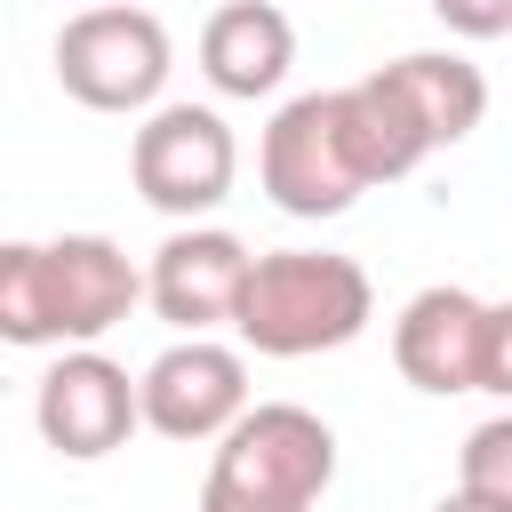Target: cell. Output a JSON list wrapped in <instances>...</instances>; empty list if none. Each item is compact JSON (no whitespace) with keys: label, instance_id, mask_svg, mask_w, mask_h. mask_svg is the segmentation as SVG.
Listing matches in <instances>:
<instances>
[{"label":"cell","instance_id":"1","mask_svg":"<svg viewBox=\"0 0 512 512\" xmlns=\"http://www.w3.org/2000/svg\"><path fill=\"white\" fill-rule=\"evenodd\" d=\"M144 304V272L104 232L64 240H8L0 248V336L24 352L96 344Z\"/></svg>","mask_w":512,"mask_h":512},{"label":"cell","instance_id":"2","mask_svg":"<svg viewBox=\"0 0 512 512\" xmlns=\"http://www.w3.org/2000/svg\"><path fill=\"white\" fill-rule=\"evenodd\" d=\"M376 320V288L352 256L336 248H272L256 256L248 288H240V344L264 352V360H312V352H336L352 344L360 328Z\"/></svg>","mask_w":512,"mask_h":512},{"label":"cell","instance_id":"3","mask_svg":"<svg viewBox=\"0 0 512 512\" xmlns=\"http://www.w3.org/2000/svg\"><path fill=\"white\" fill-rule=\"evenodd\" d=\"M336 488V432L296 400H256L208 456L200 512H320Z\"/></svg>","mask_w":512,"mask_h":512},{"label":"cell","instance_id":"4","mask_svg":"<svg viewBox=\"0 0 512 512\" xmlns=\"http://www.w3.org/2000/svg\"><path fill=\"white\" fill-rule=\"evenodd\" d=\"M256 176L272 192L280 216H344L376 176L360 160V136H352V104L344 88H312V96H288L256 144Z\"/></svg>","mask_w":512,"mask_h":512},{"label":"cell","instance_id":"5","mask_svg":"<svg viewBox=\"0 0 512 512\" xmlns=\"http://www.w3.org/2000/svg\"><path fill=\"white\" fill-rule=\"evenodd\" d=\"M168 64H176L168 24L128 0H96L56 32V80L88 112H152L168 88Z\"/></svg>","mask_w":512,"mask_h":512},{"label":"cell","instance_id":"6","mask_svg":"<svg viewBox=\"0 0 512 512\" xmlns=\"http://www.w3.org/2000/svg\"><path fill=\"white\" fill-rule=\"evenodd\" d=\"M240 176V144L224 128V112L208 104H152L144 128L128 136V184L144 192V208L192 224L208 216Z\"/></svg>","mask_w":512,"mask_h":512},{"label":"cell","instance_id":"7","mask_svg":"<svg viewBox=\"0 0 512 512\" xmlns=\"http://www.w3.org/2000/svg\"><path fill=\"white\" fill-rule=\"evenodd\" d=\"M32 424L56 456L96 464V456L128 448V432L144 424V376H128L96 344H64L40 376V392H32Z\"/></svg>","mask_w":512,"mask_h":512},{"label":"cell","instance_id":"8","mask_svg":"<svg viewBox=\"0 0 512 512\" xmlns=\"http://www.w3.org/2000/svg\"><path fill=\"white\" fill-rule=\"evenodd\" d=\"M248 272H256V256H248L240 232H224V224H176L152 248V264H144V304L168 328L208 336V328H232Z\"/></svg>","mask_w":512,"mask_h":512},{"label":"cell","instance_id":"9","mask_svg":"<svg viewBox=\"0 0 512 512\" xmlns=\"http://www.w3.org/2000/svg\"><path fill=\"white\" fill-rule=\"evenodd\" d=\"M248 360L216 336H176L152 368H144V424L160 440H224L248 416Z\"/></svg>","mask_w":512,"mask_h":512},{"label":"cell","instance_id":"10","mask_svg":"<svg viewBox=\"0 0 512 512\" xmlns=\"http://www.w3.org/2000/svg\"><path fill=\"white\" fill-rule=\"evenodd\" d=\"M480 360H488V304L472 288H416L392 320V368L448 400V392H480Z\"/></svg>","mask_w":512,"mask_h":512},{"label":"cell","instance_id":"11","mask_svg":"<svg viewBox=\"0 0 512 512\" xmlns=\"http://www.w3.org/2000/svg\"><path fill=\"white\" fill-rule=\"evenodd\" d=\"M288 64H296V24L272 0H224L200 24V72H208L216 96H248L256 104V96H272L288 80Z\"/></svg>","mask_w":512,"mask_h":512},{"label":"cell","instance_id":"12","mask_svg":"<svg viewBox=\"0 0 512 512\" xmlns=\"http://www.w3.org/2000/svg\"><path fill=\"white\" fill-rule=\"evenodd\" d=\"M384 80H392V96L408 104V120L424 128V144L440 152V144H464L480 120H488V80H480V64H464L456 48H416V56H392V64H376Z\"/></svg>","mask_w":512,"mask_h":512},{"label":"cell","instance_id":"13","mask_svg":"<svg viewBox=\"0 0 512 512\" xmlns=\"http://www.w3.org/2000/svg\"><path fill=\"white\" fill-rule=\"evenodd\" d=\"M456 480H464V488H504V496H512V408L488 416V424H472V440H464V456H456Z\"/></svg>","mask_w":512,"mask_h":512},{"label":"cell","instance_id":"14","mask_svg":"<svg viewBox=\"0 0 512 512\" xmlns=\"http://www.w3.org/2000/svg\"><path fill=\"white\" fill-rule=\"evenodd\" d=\"M432 16L456 40H504L512 32V0H432Z\"/></svg>","mask_w":512,"mask_h":512},{"label":"cell","instance_id":"15","mask_svg":"<svg viewBox=\"0 0 512 512\" xmlns=\"http://www.w3.org/2000/svg\"><path fill=\"white\" fill-rule=\"evenodd\" d=\"M480 392L512 400V304H488V360H480Z\"/></svg>","mask_w":512,"mask_h":512},{"label":"cell","instance_id":"16","mask_svg":"<svg viewBox=\"0 0 512 512\" xmlns=\"http://www.w3.org/2000/svg\"><path fill=\"white\" fill-rule=\"evenodd\" d=\"M432 512H512V496H504V488H464V480H456V496H440Z\"/></svg>","mask_w":512,"mask_h":512}]
</instances>
